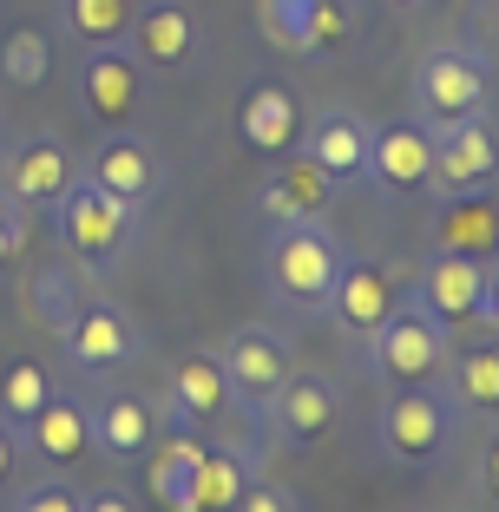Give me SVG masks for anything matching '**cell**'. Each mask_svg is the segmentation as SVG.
<instances>
[{
	"label": "cell",
	"mask_w": 499,
	"mask_h": 512,
	"mask_svg": "<svg viewBox=\"0 0 499 512\" xmlns=\"http://www.w3.org/2000/svg\"><path fill=\"white\" fill-rule=\"evenodd\" d=\"M217 368H224V381H230L237 414L263 427L270 401L283 394V381L296 375V348H289V335H276V329H230L224 348H217Z\"/></svg>",
	"instance_id": "obj_7"
},
{
	"label": "cell",
	"mask_w": 499,
	"mask_h": 512,
	"mask_svg": "<svg viewBox=\"0 0 499 512\" xmlns=\"http://www.w3.org/2000/svg\"><path fill=\"white\" fill-rule=\"evenodd\" d=\"M14 512H79V486H66L60 473H46V480H27L14 499Z\"/></svg>",
	"instance_id": "obj_31"
},
{
	"label": "cell",
	"mask_w": 499,
	"mask_h": 512,
	"mask_svg": "<svg viewBox=\"0 0 499 512\" xmlns=\"http://www.w3.org/2000/svg\"><path fill=\"white\" fill-rule=\"evenodd\" d=\"M237 512H303V499L289 493V486H276V480H250V493H243Z\"/></svg>",
	"instance_id": "obj_34"
},
{
	"label": "cell",
	"mask_w": 499,
	"mask_h": 512,
	"mask_svg": "<svg viewBox=\"0 0 499 512\" xmlns=\"http://www.w3.org/2000/svg\"><path fill=\"white\" fill-rule=\"evenodd\" d=\"M165 421L184 427V434H204V440H224L230 427L243 421L237 401H230V381H224V368H217V355H184V362L171 368Z\"/></svg>",
	"instance_id": "obj_14"
},
{
	"label": "cell",
	"mask_w": 499,
	"mask_h": 512,
	"mask_svg": "<svg viewBox=\"0 0 499 512\" xmlns=\"http://www.w3.org/2000/svg\"><path fill=\"white\" fill-rule=\"evenodd\" d=\"M73 178H79V151L66 145L60 132H33V138H20V145L7 151V165H0V184H7V197H14V204H27L33 217L53 211V204L73 191Z\"/></svg>",
	"instance_id": "obj_15"
},
{
	"label": "cell",
	"mask_w": 499,
	"mask_h": 512,
	"mask_svg": "<svg viewBox=\"0 0 499 512\" xmlns=\"http://www.w3.org/2000/svg\"><path fill=\"white\" fill-rule=\"evenodd\" d=\"M237 138L263 158H283L296 138H303V112H296V92L283 79H257L237 106Z\"/></svg>",
	"instance_id": "obj_22"
},
{
	"label": "cell",
	"mask_w": 499,
	"mask_h": 512,
	"mask_svg": "<svg viewBox=\"0 0 499 512\" xmlns=\"http://www.w3.org/2000/svg\"><path fill=\"white\" fill-rule=\"evenodd\" d=\"M46 66H53V40H46L40 27H14L0 40V79H7V86H40Z\"/></svg>",
	"instance_id": "obj_29"
},
{
	"label": "cell",
	"mask_w": 499,
	"mask_h": 512,
	"mask_svg": "<svg viewBox=\"0 0 499 512\" xmlns=\"http://www.w3.org/2000/svg\"><path fill=\"white\" fill-rule=\"evenodd\" d=\"M60 388V381L46 375L33 355H14V362H0V421L7 427H27L33 414L46 407V394Z\"/></svg>",
	"instance_id": "obj_28"
},
{
	"label": "cell",
	"mask_w": 499,
	"mask_h": 512,
	"mask_svg": "<svg viewBox=\"0 0 499 512\" xmlns=\"http://www.w3.org/2000/svg\"><path fill=\"white\" fill-rule=\"evenodd\" d=\"M348 40V14H342V0H309V46L316 53H329V46Z\"/></svg>",
	"instance_id": "obj_33"
},
{
	"label": "cell",
	"mask_w": 499,
	"mask_h": 512,
	"mask_svg": "<svg viewBox=\"0 0 499 512\" xmlns=\"http://www.w3.org/2000/svg\"><path fill=\"white\" fill-rule=\"evenodd\" d=\"M368 138H375V125H368L362 112L329 106L322 119L303 125V158L329 184H362V171H368Z\"/></svg>",
	"instance_id": "obj_19"
},
{
	"label": "cell",
	"mask_w": 499,
	"mask_h": 512,
	"mask_svg": "<svg viewBox=\"0 0 499 512\" xmlns=\"http://www.w3.org/2000/svg\"><path fill=\"white\" fill-rule=\"evenodd\" d=\"M132 14H138L132 0H60V27L79 53H92V46H125Z\"/></svg>",
	"instance_id": "obj_27"
},
{
	"label": "cell",
	"mask_w": 499,
	"mask_h": 512,
	"mask_svg": "<svg viewBox=\"0 0 499 512\" xmlns=\"http://www.w3.org/2000/svg\"><path fill=\"white\" fill-rule=\"evenodd\" d=\"M20 467H27V440H20V427L0 421V493L20 480Z\"/></svg>",
	"instance_id": "obj_35"
},
{
	"label": "cell",
	"mask_w": 499,
	"mask_h": 512,
	"mask_svg": "<svg viewBox=\"0 0 499 512\" xmlns=\"http://www.w3.org/2000/svg\"><path fill=\"white\" fill-rule=\"evenodd\" d=\"M440 375H447V401L460 414H499V342L473 335L460 355H447Z\"/></svg>",
	"instance_id": "obj_25"
},
{
	"label": "cell",
	"mask_w": 499,
	"mask_h": 512,
	"mask_svg": "<svg viewBox=\"0 0 499 512\" xmlns=\"http://www.w3.org/2000/svg\"><path fill=\"white\" fill-rule=\"evenodd\" d=\"M20 440L33 447V460L40 467H53V473H66V467H79L92 453V421H86V401L79 394H66V388H53L46 394V407L33 414L27 427H20Z\"/></svg>",
	"instance_id": "obj_20"
},
{
	"label": "cell",
	"mask_w": 499,
	"mask_h": 512,
	"mask_svg": "<svg viewBox=\"0 0 499 512\" xmlns=\"http://www.w3.org/2000/svg\"><path fill=\"white\" fill-rule=\"evenodd\" d=\"M46 217H53V237H60L66 263L86 270V276H112L125 263V250H132V237H138V211L132 204L106 197L86 178H73V191H66Z\"/></svg>",
	"instance_id": "obj_3"
},
{
	"label": "cell",
	"mask_w": 499,
	"mask_h": 512,
	"mask_svg": "<svg viewBox=\"0 0 499 512\" xmlns=\"http://www.w3.org/2000/svg\"><path fill=\"white\" fill-rule=\"evenodd\" d=\"M460 440V407L447 401V388L421 381V388H388L375 407V453L401 473L440 467Z\"/></svg>",
	"instance_id": "obj_2"
},
{
	"label": "cell",
	"mask_w": 499,
	"mask_h": 512,
	"mask_svg": "<svg viewBox=\"0 0 499 512\" xmlns=\"http://www.w3.org/2000/svg\"><path fill=\"white\" fill-rule=\"evenodd\" d=\"M394 302H401V283H394L388 263L348 256V263H342V283H335V296H329V309H322V316H329L348 342H368V335L394 316Z\"/></svg>",
	"instance_id": "obj_16"
},
{
	"label": "cell",
	"mask_w": 499,
	"mask_h": 512,
	"mask_svg": "<svg viewBox=\"0 0 499 512\" xmlns=\"http://www.w3.org/2000/svg\"><path fill=\"white\" fill-rule=\"evenodd\" d=\"M79 512H138V499L125 493V486H92V493L79 499Z\"/></svg>",
	"instance_id": "obj_36"
},
{
	"label": "cell",
	"mask_w": 499,
	"mask_h": 512,
	"mask_svg": "<svg viewBox=\"0 0 499 512\" xmlns=\"http://www.w3.org/2000/svg\"><path fill=\"white\" fill-rule=\"evenodd\" d=\"M348 250L335 243V230L322 224H276L270 243H263V289H270L276 309L289 316H322L342 283Z\"/></svg>",
	"instance_id": "obj_1"
},
{
	"label": "cell",
	"mask_w": 499,
	"mask_h": 512,
	"mask_svg": "<svg viewBox=\"0 0 499 512\" xmlns=\"http://www.w3.org/2000/svg\"><path fill=\"white\" fill-rule=\"evenodd\" d=\"M329 204H335V184L322 178L309 158H296V165H283V171H270V178L257 184V217L263 224H322L329 217Z\"/></svg>",
	"instance_id": "obj_21"
},
{
	"label": "cell",
	"mask_w": 499,
	"mask_h": 512,
	"mask_svg": "<svg viewBox=\"0 0 499 512\" xmlns=\"http://www.w3.org/2000/svg\"><path fill=\"white\" fill-rule=\"evenodd\" d=\"M79 178L99 184V191L119 197V204H132V211H152L158 197H165V184H171V165L138 125H125V132H106L79 158Z\"/></svg>",
	"instance_id": "obj_8"
},
{
	"label": "cell",
	"mask_w": 499,
	"mask_h": 512,
	"mask_svg": "<svg viewBox=\"0 0 499 512\" xmlns=\"http://www.w3.org/2000/svg\"><path fill=\"white\" fill-rule=\"evenodd\" d=\"M79 112L99 132H125L145 112V66L132 60V46H92L79 53Z\"/></svg>",
	"instance_id": "obj_10"
},
{
	"label": "cell",
	"mask_w": 499,
	"mask_h": 512,
	"mask_svg": "<svg viewBox=\"0 0 499 512\" xmlns=\"http://www.w3.org/2000/svg\"><path fill=\"white\" fill-rule=\"evenodd\" d=\"M257 27L270 33V46L309 60L316 46H309V0H257Z\"/></svg>",
	"instance_id": "obj_30"
},
{
	"label": "cell",
	"mask_w": 499,
	"mask_h": 512,
	"mask_svg": "<svg viewBox=\"0 0 499 512\" xmlns=\"http://www.w3.org/2000/svg\"><path fill=\"white\" fill-rule=\"evenodd\" d=\"M480 493L499 499V434L486 440V453H480Z\"/></svg>",
	"instance_id": "obj_37"
},
{
	"label": "cell",
	"mask_w": 499,
	"mask_h": 512,
	"mask_svg": "<svg viewBox=\"0 0 499 512\" xmlns=\"http://www.w3.org/2000/svg\"><path fill=\"white\" fill-rule=\"evenodd\" d=\"M381 7H421V0H381Z\"/></svg>",
	"instance_id": "obj_39"
},
{
	"label": "cell",
	"mask_w": 499,
	"mask_h": 512,
	"mask_svg": "<svg viewBox=\"0 0 499 512\" xmlns=\"http://www.w3.org/2000/svg\"><path fill=\"white\" fill-rule=\"evenodd\" d=\"M434 178V125L427 119H394V125H375L368 138V171L362 184L381 197V204H401V197L427 191Z\"/></svg>",
	"instance_id": "obj_11"
},
{
	"label": "cell",
	"mask_w": 499,
	"mask_h": 512,
	"mask_svg": "<svg viewBox=\"0 0 499 512\" xmlns=\"http://www.w3.org/2000/svg\"><path fill=\"white\" fill-rule=\"evenodd\" d=\"M499 178V125L486 112H467L454 125H434V197H460V191H486Z\"/></svg>",
	"instance_id": "obj_12"
},
{
	"label": "cell",
	"mask_w": 499,
	"mask_h": 512,
	"mask_svg": "<svg viewBox=\"0 0 499 512\" xmlns=\"http://www.w3.org/2000/svg\"><path fill=\"white\" fill-rule=\"evenodd\" d=\"M53 335H60V355H66V368H73L79 381L125 375V368H132L138 355H145V335H138V322L125 316L119 302L86 296V289H79L73 309H66L60 322H53Z\"/></svg>",
	"instance_id": "obj_4"
},
{
	"label": "cell",
	"mask_w": 499,
	"mask_h": 512,
	"mask_svg": "<svg viewBox=\"0 0 499 512\" xmlns=\"http://www.w3.org/2000/svg\"><path fill=\"white\" fill-rule=\"evenodd\" d=\"M125 46H132V60L145 66V73H184V66L204 53V33H197L191 7H178V0H152V7H138V14H132Z\"/></svg>",
	"instance_id": "obj_17"
},
{
	"label": "cell",
	"mask_w": 499,
	"mask_h": 512,
	"mask_svg": "<svg viewBox=\"0 0 499 512\" xmlns=\"http://www.w3.org/2000/svg\"><path fill=\"white\" fill-rule=\"evenodd\" d=\"M486 335H499V263L486 270Z\"/></svg>",
	"instance_id": "obj_38"
},
{
	"label": "cell",
	"mask_w": 499,
	"mask_h": 512,
	"mask_svg": "<svg viewBox=\"0 0 499 512\" xmlns=\"http://www.w3.org/2000/svg\"><path fill=\"white\" fill-rule=\"evenodd\" d=\"M493 99V60L467 40H440L414 66V112L427 125H454L467 112H486Z\"/></svg>",
	"instance_id": "obj_5"
},
{
	"label": "cell",
	"mask_w": 499,
	"mask_h": 512,
	"mask_svg": "<svg viewBox=\"0 0 499 512\" xmlns=\"http://www.w3.org/2000/svg\"><path fill=\"white\" fill-rule=\"evenodd\" d=\"M362 355H368V368H375L388 388H421V381H440L454 342H447V329H440L427 309H414V302L401 296L394 316L362 342Z\"/></svg>",
	"instance_id": "obj_6"
},
{
	"label": "cell",
	"mask_w": 499,
	"mask_h": 512,
	"mask_svg": "<svg viewBox=\"0 0 499 512\" xmlns=\"http://www.w3.org/2000/svg\"><path fill=\"white\" fill-rule=\"evenodd\" d=\"M486 270L493 263H473L460 250H434L414 276L408 302L427 309L447 335H486Z\"/></svg>",
	"instance_id": "obj_9"
},
{
	"label": "cell",
	"mask_w": 499,
	"mask_h": 512,
	"mask_svg": "<svg viewBox=\"0 0 499 512\" xmlns=\"http://www.w3.org/2000/svg\"><path fill=\"white\" fill-rule=\"evenodd\" d=\"M197 460H204V434H184V427H171L145 453V486L165 512H197Z\"/></svg>",
	"instance_id": "obj_24"
},
{
	"label": "cell",
	"mask_w": 499,
	"mask_h": 512,
	"mask_svg": "<svg viewBox=\"0 0 499 512\" xmlns=\"http://www.w3.org/2000/svg\"><path fill=\"white\" fill-rule=\"evenodd\" d=\"M335 421H342V388L329 375H316V368H296L283 381V394L270 401V414H263L270 440L289 453H316L335 434Z\"/></svg>",
	"instance_id": "obj_13"
},
{
	"label": "cell",
	"mask_w": 499,
	"mask_h": 512,
	"mask_svg": "<svg viewBox=\"0 0 499 512\" xmlns=\"http://www.w3.org/2000/svg\"><path fill=\"white\" fill-rule=\"evenodd\" d=\"M434 250H460L473 263H499V197H486V191L440 197Z\"/></svg>",
	"instance_id": "obj_23"
},
{
	"label": "cell",
	"mask_w": 499,
	"mask_h": 512,
	"mask_svg": "<svg viewBox=\"0 0 499 512\" xmlns=\"http://www.w3.org/2000/svg\"><path fill=\"white\" fill-rule=\"evenodd\" d=\"M86 421H92V453L112 460V467H138L145 453H152V407L138 401L125 388H106L86 401Z\"/></svg>",
	"instance_id": "obj_18"
},
{
	"label": "cell",
	"mask_w": 499,
	"mask_h": 512,
	"mask_svg": "<svg viewBox=\"0 0 499 512\" xmlns=\"http://www.w3.org/2000/svg\"><path fill=\"white\" fill-rule=\"evenodd\" d=\"M27 230H33V211H27V204H14V197H7V184H0V270L27 250Z\"/></svg>",
	"instance_id": "obj_32"
},
{
	"label": "cell",
	"mask_w": 499,
	"mask_h": 512,
	"mask_svg": "<svg viewBox=\"0 0 499 512\" xmlns=\"http://www.w3.org/2000/svg\"><path fill=\"white\" fill-rule=\"evenodd\" d=\"M250 493V460H243L237 440H204V460H197V512H237Z\"/></svg>",
	"instance_id": "obj_26"
}]
</instances>
